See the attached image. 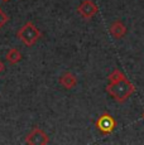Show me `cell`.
Returning <instances> with one entry per match:
<instances>
[{
    "mask_svg": "<svg viewBox=\"0 0 144 145\" xmlns=\"http://www.w3.org/2000/svg\"><path fill=\"white\" fill-rule=\"evenodd\" d=\"M106 92L118 102H125L135 92V86L125 77L120 69H114L107 77Z\"/></svg>",
    "mask_w": 144,
    "mask_h": 145,
    "instance_id": "cell-1",
    "label": "cell"
},
{
    "mask_svg": "<svg viewBox=\"0 0 144 145\" xmlns=\"http://www.w3.org/2000/svg\"><path fill=\"white\" fill-rule=\"evenodd\" d=\"M16 37H18V39H20L23 42L27 47H32L42 37V33H41L39 29L35 28V25L32 22H28V23H26L18 30Z\"/></svg>",
    "mask_w": 144,
    "mask_h": 145,
    "instance_id": "cell-2",
    "label": "cell"
},
{
    "mask_svg": "<svg viewBox=\"0 0 144 145\" xmlns=\"http://www.w3.org/2000/svg\"><path fill=\"white\" fill-rule=\"evenodd\" d=\"M95 126L100 131V134H102V135H109V134H111L115 130L116 121L110 114L104 112L102 115H100L98 118V120L95 122Z\"/></svg>",
    "mask_w": 144,
    "mask_h": 145,
    "instance_id": "cell-3",
    "label": "cell"
},
{
    "mask_svg": "<svg viewBox=\"0 0 144 145\" xmlns=\"http://www.w3.org/2000/svg\"><path fill=\"white\" fill-rule=\"evenodd\" d=\"M99 12L98 5L92 0H84L81 4L77 7V13L82 16L84 19H91L95 16Z\"/></svg>",
    "mask_w": 144,
    "mask_h": 145,
    "instance_id": "cell-4",
    "label": "cell"
},
{
    "mask_svg": "<svg viewBox=\"0 0 144 145\" xmlns=\"http://www.w3.org/2000/svg\"><path fill=\"white\" fill-rule=\"evenodd\" d=\"M26 143L30 145H46L48 144V136L39 127H34L26 139Z\"/></svg>",
    "mask_w": 144,
    "mask_h": 145,
    "instance_id": "cell-5",
    "label": "cell"
},
{
    "mask_svg": "<svg viewBox=\"0 0 144 145\" xmlns=\"http://www.w3.org/2000/svg\"><path fill=\"white\" fill-rule=\"evenodd\" d=\"M60 83L66 88V90H72V88L76 87L77 78L73 73H71V72H65V73L61 74Z\"/></svg>",
    "mask_w": 144,
    "mask_h": 145,
    "instance_id": "cell-6",
    "label": "cell"
},
{
    "mask_svg": "<svg viewBox=\"0 0 144 145\" xmlns=\"http://www.w3.org/2000/svg\"><path fill=\"white\" fill-rule=\"evenodd\" d=\"M110 34L115 39H120L126 34V27L121 20H116L110 25Z\"/></svg>",
    "mask_w": 144,
    "mask_h": 145,
    "instance_id": "cell-7",
    "label": "cell"
},
{
    "mask_svg": "<svg viewBox=\"0 0 144 145\" xmlns=\"http://www.w3.org/2000/svg\"><path fill=\"white\" fill-rule=\"evenodd\" d=\"M5 59H7L9 63H12V65H16L18 62L22 61V53L16 48H12L8 51L7 56H5Z\"/></svg>",
    "mask_w": 144,
    "mask_h": 145,
    "instance_id": "cell-8",
    "label": "cell"
},
{
    "mask_svg": "<svg viewBox=\"0 0 144 145\" xmlns=\"http://www.w3.org/2000/svg\"><path fill=\"white\" fill-rule=\"evenodd\" d=\"M9 20V16L7 15L5 13H3V12H0V29H1L3 27L7 24V22Z\"/></svg>",
    "mask_w": 144,
    "mask_h": 145,
    "instance_id": "cell-9",
    "label": "cell"
},
{
    "mask_svg": "<svg viewBox=\"0 0 144 145\" xmlns=\"http://www.w3.org/2000/svg\"><path fill=\"white\" fill-rule=\"evenodd\" d=\"M3 71H4V63H3L1 61H0V73H1Z\"/></svg>",
    "mask_w": 144,
    "mask_h": 145,
    "instance_id": "cell-10",
    "label": "cell"
},
{
    "mask_svg": "<svg viewBox=\"0 0 144 145\" xmlns=\"http://www.w3.org/2000/svg\"><path fill=\"white\" fill-rule=\"evenodd\" d=\"M3 1H9V0H3Z\"/></svg>",
    "mask_w": 144,
    "mask_h": 145,
    "instance_id": "cell-11",
    "label": "cell"
},
{
    "mask_svg": "<svg viewBox=\"0 0 144 145\" xmlns=\"http://www.w3.org/2000/svg\"><path fill=\"white\" fill-rule=\"evenodd\" d=\"M143 119H144V112H143Z\"/></svg>",
    "mask_w": 144,
    "mask_h": 145,
    "instance_id": "cell-12",
    "label": "cell"
},
{
    "mask_svg": "<svg viewBox=\"0 0 144 145\" xmlns=\"http://www.w3.org/2000/svg\"><path fill=\"white\" fill-rule=\"evenodd\" d=\"M0 12H1V9H0Z\"/></svg>",
    "mask_w": 144,
    "mask_h": 145,
    "instance_id": "cell-13",
    "label": "cell"
}]
</instances>
